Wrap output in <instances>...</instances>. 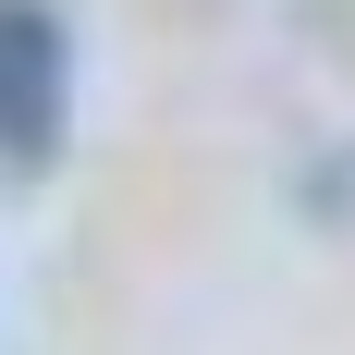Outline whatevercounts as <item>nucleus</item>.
I'll return each instance as SVG.
<instances>
[{"mask_svg": "<svg viewBox=\"0 0 355 355\" xmlns=\"http://www.w3.org/2000/svg\"><path fill=\"white\" fill-rule=\"evenodd\" d=\"M73 123V12L0 0V172H49Z\"/></svg>", "mask_w": 355, "mask_h": 355, "instance_id": "nucleus-1", "label": "nucleus"}]
</instances>
